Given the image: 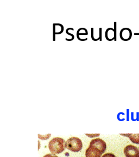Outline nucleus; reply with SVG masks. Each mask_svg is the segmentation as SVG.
Listing matches in <instances>:
<instances>
[{
	"instance_id": "f257e3e1",
	"label": "nucleus",
	"mask_w": 139,
	"mask_h": 157,
	"mask_svg": "<svg viewBox=\"0 0 139 157\" xmlns=\"http://www.w3.org/2000/svg\"><path fill=\"white\" fill-rule=\"evenodd\" d=\"M66 147V142L60 137H55L51 140L49 144V150L52 154H60Z\"/></svg>"
},
{
	"instance_id": "f03ea898",
	"label": "nucleus",
	"mask_w": 139,
	"mask_h": 157,
	"mask_svg": "<svg viewBox=\"0 0 139 157\" xmlns=\"http://www.w3.org/2000/svg\"><path fill=\"white\" fill-rule=\"evenodd\" d=\"M83 147V144L78 137H72L66 141V148L72 152L80 151Z\"/></svg>"
},
{
	"instance_id": "7ed1b4c3",
	"label": "nucleus",
	"mask_w": 139,
	"mask_h": 157,
	"mask_svg": "<svg viewBox=\"0 0 139 157\" xmlns=\"http://www.w3.org/2000/svg\"><path fill=\"white\" fill-rule=\"evenodd\" d=\"M124 153L126 157H139V150L133 145H128L125 147Z\"/></svg>"
},
{
	"instance_id": "20e7f679",
	"label": "nucleus",
	"mask_w": 139,
	"mask_h": 157,
	"mask_svg": "<svg viewBox=\"0 0 139 157\" xmlns=\"http://www.w3.org/2000/svg\"><path fill=\"white\" fill-rule=\"evenodd\" d=\"M90 145H93L96 148H97L98 150H100L101 152L102 153V154L104 153L107 148V145L104 141L99 138L91 140V141L90 143Z\"/></svg>"
},
{
	"instance_id": "39448f33",
	"label": "nucleus",
	"mask_w": 139,
	"mask_h": 157,
	"mask_svg": "<svg viewBox=\"0 0 139 157\" xmlns=\"http://www.w3.org/2000/svg\"><path fill=\"white\" fill-rule=\"evenodd\" d=\"M102 153L97 148L93 145H90L87 150H86V157H101Z\"/></svg>"
},
{
	"instance_id": "423d86ee",
	"label": "nucleus",
	"mask_w": 139,
	"mask_h": 157,
	"mask_svg": "<svg viewBox=\"0 0 139 157\" xmlns=\"http://www.w3.org/2000/svg\"><path fill=\"white\" fill-rule=\"evenodd\" d=\"M116 22H114V29L108 28L105 31V38L108 41H116Z\"/></svg>"
},
{
	"instance_id": "0eeeda50",
	"label": "nucleus",
	"mask_w": 139,
	"mask_h": 157,
	"mask_svg": "<svg viewBox=\"0 0 139 157\" xmlns=\"http://www.w3.org/2000/svg\"><path fill=\"white\" fill-rule=\"evenodd\" d=\"M132 30L129 28H123L122 29L120 32V37L121 39L123 41H128L132 38Z\"/></svg>"
},
{
	"instance_id": "6e6552de",
	"label": "nucleus",
	"mask_w": 139,
	"mask_h": 157,
	"mask_svg": "<svg viewBox=\"0 0 139 157\" xmlns=\"http://www.w3.org/2000/svg\"><path fill=\"white\" fill-rule=\"evenodd\" d=\"M123 136L129 137L130 141L135 144H139V134H121Z\"/></svg>"
},
{
	"instance_id": "1a4fd4ad",
	"label": "nucleus",
	"mask_w": 139,
	"mask_h": 157,
	"mask_svg": "<svg viewBox=\"0 0 139 157\" xmlns=\"http://www.w3.org/2000/svg\"><path fill=\"white\" fill-rule=\"evenodd\" d=\"M63 26L60 24H53V40L55 39L56 34H60L63 32Z\"/></svg>"
},
{
	"instance_id": "9d476101",
	"label": "nucleus",
	"mask_w": 139,
	"mask_h": 157,
	"mask_svg": "<svg viewBox=\"0 0 139 157\" xmlns=\"http://www.w3.org/2000/svg\"><path fill=\"white\" fill-rule=\"evenodd\" d=\"M51 136V134H48V135H46V136H44L43 137L42 136V135H38V137L40 139H41L42 140H46L47 139H49V137Z\"/></svg>"
},
{
	"instance_id": "9b49d317",
	"label": "nucleus",
	"mask_w": 139,
	"mask_h": 157,
	"mask_svg": "<svg viewBox=\"0 0 139 157\" xmlns=\"http://www.w3.org/2000/svg\"><path fill=\"white\" fill-rule=\"evenodd\" d=\"M88 30H86L85 32H83V33H81V32H79V31H77V37H79V36H80V35L81 34H84V35H88Z\"/></svg>"
},
{
	"instance_id": "f8f14e48",
	"label": "nucleus",
	"mask_w": 139,
	"mask_h": 157,
	"mask_svg": "<svg viewBox=\"0 0 139 157\" xmlns=\"http://www.w3.org/2000/svg\"><path fill=\"white\" fill-rule=\"evenodd\" d=\"M102 157H116L112 153H106L105 155H103Z\"/></svg>"
},
{
	"instance_id": "ddd939ff",
	"label": "nucleus",
	"mask_w": 139,
	"mask_h": 157,
	"mask_svg": "<svg viewBox=\"0 0 139 157\" xmlns=\"http://www.w3.org/2000/svg\"><path fill=\"white\" fill-rule=\"evenodd\" d=\"M44 157H58L56 155L54 154H48V155H45Z\"/></svg>"
},
{
	"instance_id": "4468645a",
	"label": "nucleus",
	"mask_w": 139,
	"mask_h": 157,
	"mask_svg": "<svg viewBox=\"0 0 139 157\" xmlns=\"http://www.w3.org/2000/svg\"><path fill=\"white\" fill-rule=\"evenodd\" d=\"M66 33H67V34H68V35H69V36H71L72 37V39H75V37H74V35H73V34H72V33H69L68 32V29H67L66 30Z\"/></svg>"
},
{
	"instance_id": "2eb2a0df",
	"label": "nucleus",
	"mask_w": 139,
	"mask_h": 157,
	"mask_svg": "<svg viewBox=\"0 0 139 157\" xmlns=\"http://www.w3.org/2000/svg\"><path fill=\"white\" fill-rule=\"evenodd\" d=\"M100 41L102 40V28H100Z\"/></svg>"
},
{
	"instance_id": "dca6fc26",
	"label": "nucleus",
	"mask_w": 139,
	"mask_h": 157,
	"mask_svg": "<svg viewBox=\"0 0 139 157\" xmlns=\"http://www.w3.org/2000/svg\"><path fill=\"white\" fill-rule=\"evenodd\" d=\"M65 156H66V157H69L70 156V154H69V153H68V152H66L65 153Z\"/></svg>"
}]
</instances>
